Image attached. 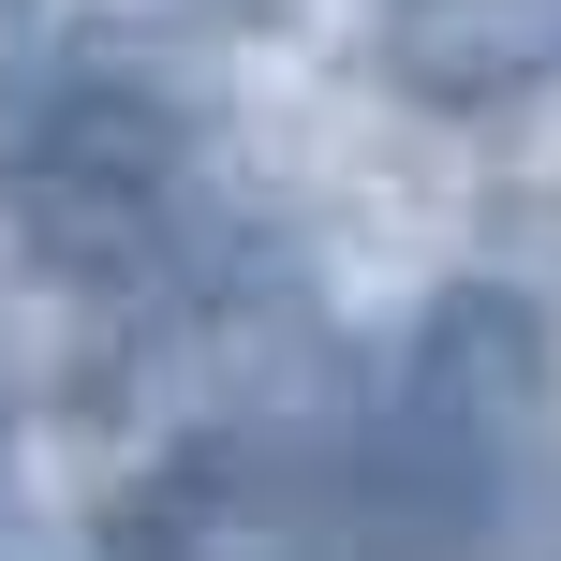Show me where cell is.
<instances>
[{"instance_id":"3","label":"cell","mask_w":561,"mask_h":561,"mask_svg":"<svg viewBox=\"0 0 561 561\" xmlns=\"http://www.w3.org/2000/svg\"><path fill=\"white\" fill-rule=\"evenodd\" d=\"M547 59H561L547 0H399L385 15V75L414 104H517Z\"/></svg>"},{"instance_id":"1","label":"cell","mask_w":561,"mask_h":561,"mask_svg":"<svg viewBox=\"0 0 561 561\" xmlns=\"http://www.w3.org/2000/svg\"><path fill=\"white\" fill-rule=\"evenodd\" d=\"M547 444V325L503 280H444L414 310L385 369V428H369V503L399 517V547H473L517 503Z\"/></svg>"},{"instance_id":"4","label":"cell","mask_w":561,"mask_h":561,"mask_svg":"<svg viewBox=\"0 0 561 561\" xmlns=\"http://www.w3.org/2000/svg\"><path fill=\"white\" fill-rule=\"evenodd\" d=\"M30 15H45V0H0V30H30Z\"/></svg>"},{"instance_id":"2","label":"cell","mask_w":561,"mask_h":561,"mask_svg":"<svg viewBox=\"0 0 561 561\" xmlns=\"http://www.w3.org/2000/svg\"><path fill=\"white\" fill-rule=\"evenodd\" d=\"M193 193V104L163 75H118L104 45L45 59L0 104V207L59 280H134Z\"/></svg>"}]
</instances>
